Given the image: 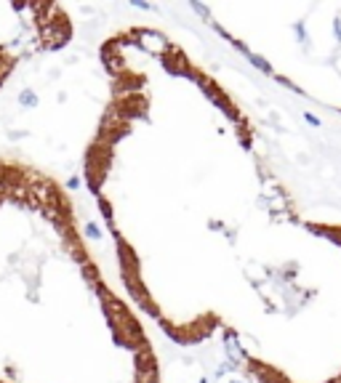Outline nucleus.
I'll return each instance as SVG.
<instances>
[{"instance_id":"nucleus-3","label":"nucleus","mask_w":341,"mask_h":383,"mask_svg":"<svg viewBox=\"0 0 341 383\" xmlns=\"http://www.w3.org/2000/svg\"><path fill=\"white\" fill-rule=\"evenodd\" d=\"M227 349H229V356H240V346H238L235 341H229V343H227Z\"/></svg>"},{"instance_id":"nucleus-1","label":"nucleus","mask_w":341,"mask_h":383,"mask_svg":"<svg viewBox=\"0 0 341 383\" xmlns=\"http://www.w3.org/2000/svg\"><path fill=\"white\" fill-rule=\"evenodd\" d=\"M69 19L59 5L0 3V88L22 62L69 40Z\"/></svg>"},{"instance_id":"nucleus-2","label":"nucleus","mask_w":341,"mask_h":383,"mask_svg":"<svg viewBox=\"0 0 341 383\" xmlns=\"http://www.w3.org/2000/svg\"><path fill=\"white\" fill-rule=\"evenodd\" d=\"M136 40H139V45H141L144 51H149V54H166V51H168L166 40H163L157 32H139V35H136Z\"/></svg>"}]
</instances>
